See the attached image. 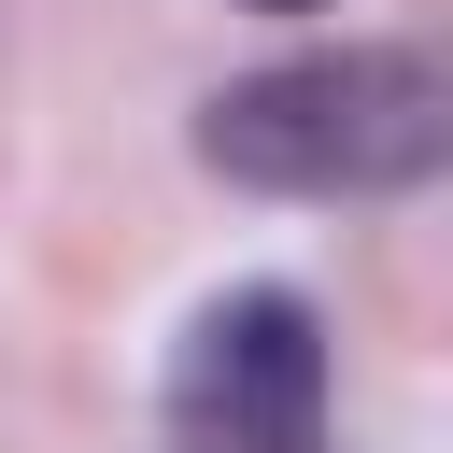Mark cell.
Returning <instances> with one entry per match:
<instances>
[{
    "label": "cell",
    "instance_id": "2",
    "mask_svg": "<svg viewBox=\"0 0 453 453\" xmlns=\"http://www.w3.org/2000/svg\"><path fill=\"white\" fill-rule=\"evenodd\" d=\"M326 311L297 283H226L184 340H170V382H156V425L170 453H326Z\"/></svg>",
    "mask_w": 453,
    "mask_h": 453
},
{
    "label": "cell",
    "instance_id": "1",
    "mask_svg": "<svg viewBox=\"0 0 453 453\" xmlns=\"http://www.w3.org/2000/svg\"><path fill=\"white\" fill-rule=\"evenodd\" d=\"M198 170L241 198H411L453 170L439 42H311L198 99Z\"/></svg>",
    "mask_w": 453,
    "mask_h": 453
},
{
    "label": "cell",
    "instance_id": "3",
    "mask_svg": "<svg viewBox=\"0 0 453 453\" xmlns=\"http://www.w3.org/2000/svg\"><path fill=\"white\" fill-rule=\"evenodd\" d=\"M255 14H311V0H255Z\"/></svg>",
    "mask_w": 453,
    "mask_h": 453
}]
</instances>
